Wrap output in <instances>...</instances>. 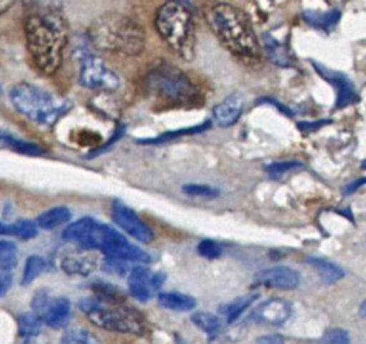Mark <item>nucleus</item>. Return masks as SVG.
Segmentation results:
<instances>
[{"label":"nucleus","mask_w":366,"mask_h":344,"mask_svg":"<svg viewBox=\"0 0 366 344\" xmlns=\"http://www.w3.org/2000/svg\"><path fill=\"white\" fill-rule=\"evenodd\" d=\"M172 1H176V3H180V4H183V6H190V0H172Z\"/></svg>","instance_id":"nucleus-44"},{"label":"nucleus","mask_w":366,"mask_h":344,"mask_svg":"<svg viewBox=\"0 0 366 344\" xmlns=\"http://www.w3.org/2000/svg\"><path fill=\"white\" fill-rule=\"evenodd\" d=\"M166 280V275L162 273H152L149 268L143 265H136L129 271L127 285L130 294L140 300L147 301L157 291Z\"/></svg>","instance_id":"nucleus-11"},{"label":"nucleus","mask_w":366,"mask_h":344,"mask_svg":"<svg viewBox=\"0 0 366 344\" xmlns=\"http://www.w3.org/2000/svg\"><path fill=\"white\" fill-rule=\"evenodd\" d=\"M197 253L204 257V258H209V260H214V258H219L223 253L222 250V246L214 241V240H209V238H204L202 240L199 244H197Z\"/></svg>","instance_id":"nucleus-34"},{"label":"nucleus","mask_w":366,"mask_h":344,"mask_svg":"<svg viewBox=\"0 0 366 344\" xmlns=\"http://www.w3.org/2000/svg\"><path fill=\"white\" fill-rule=\"evenodd\" d=\"M303 164L297 160H285V161H274L269 166H266V171L272 176H280V174H286L289 171L302 168Z\"/></svg>","instance_id":"nucleus-35"},{"label":"nucleus","mask_w":366,"mask_h":344,"mask_svg":"<svg viewBox=\"0 0 366 344\" xmlns=\"http://www.w3.org/2000/svg\"><path fill=\"white\" fill-rule=\"evenodd\" d=\"M13 236L21 240H30L37 236V224L31 220H19L13 223Z\"/></svg>","instance_id":"nucleus-33"},{"label":"nucleus","mask_w":366,"mask_h":344,"mask_svg":"<svg viewBox=\"0 0 366 344\" xmlns=\"http://www.w3.org/2000/svg\"><path fill=\"white\" fill-rule=\"evenodd\" d=\"M9 98L21 116L43 127L56 124L71 108L67 98L54 96L27 81L14 84L9 91Z\"/></svg>","instance_id":"nucleus-4"},{"label":"nucleus","mask_w":366,"mask_h":344,"mask_svg":"<svg viewBox=\"0 0 366 344\" xmlns=\"http://www.w3.org/2000/svg\"><path fill=\"white\" fill-rule=\"evenodd\" d=\"M307 263L313 268L317 270V273H319V275H320V278L325 284H333V283L339 281L340 278H343V275H345L343 270L339 265H336V264H333V263H330L325 258L309 257Z\"/></svg>","instance_id":"nucleus-20"},{"label":"nucleus","mask_w":366,"mask_h":344,"mask_svg":"<svg viewBox=\"0 0 366 344\" xmlns=\"http://www.w3.org/2000/svg\"><path fill=\"white\" fill-rule=\"evenodd\" d=\"M340 11L339 10H330V11H305L303 19L316 29L322 30H330L335 27L339 21Z\"/></svg>","instance_id":"nucleus-23"},{"label":"nucleus","mask_w":366,"mask_h":344,"mask_svg":"<svg viewBox=\"0 0 366 344\" xmlns=\"http://www.w3.org/2000/svg\"><path fill=\"white\" fill-rule=\"evenodd\" d=\"M70 217H71V213L67 207L57 206V207H51V208L43 211L36 218V224L41 230H53V228L67 223L70 220Z\"/></svg>","instance_id":"nucleus-18"},{"label":"nucleus","mask_w":366,"mask_h":344,"mask_svg":"<svg viewBox=\"0 0 366 344\" xmlns=\"http://www.w3.org/2000/svg\"><path fill=\"white\" fill-rule=\"evenodd\" d=\"M46 268V261L40 256H30L26 260L23 275H21V284L27 285L30 284L34 278L39 277V274Z\"/></svg>","instance_id":"nucleus-28"},{"label":"nucleus","mask_w":366,"mask_h":344,"mask_svg":"<svg viewBox=\"0 0 366 344\" xmlns=\"http://www.w3.org/2000/svg\"><path fill=\"white\" fill-rule=\"evenodd\" d=\"M206 20L219 41L234 57L250 66L260 63L262 49L249 17L240 9L219 3L209 9Z\"/></svg>","instance_id":"nucleus-2"},{"label":"nucleus","mask_w":366,"mask_h":344,"mask_svg":"<svg viewBox=\"0 0 366 344\" xmlns=\"http://www.w3.org/2000/svg\"><path fill=\"white\" fill-rule=\"evenodd\" d=\"M310 63H312L315 71L335 88L336 108H343V107L352 106L359 100L356 88H355L352 80L346 74L332 70V69H327L319 63H313V61H310Z\"/></svg>","instance_id":"nucleus-12"},{"label":"nucleus","mask_w":366,"mask_h":344,"mask_svg":"<svg viewBox=\"0 0 366 344\" xmlns=\"http://www.w3.org/2000/svg\"><path fill=\"white\" fill-rule=\"evenodd\" d=\"M127 261L123 260H117V258H112V257H106L103 268L109 273H116V274H124L127 271Z\"/></svg>","instance_id":"nucleus-37"},{"label":"nucleus","mask_w":366,"mask_h":344,"mask_svg":"<svg viewBox=\"0 0 366 344\" xmlns=\"http://www.w3.org/2000/svg\"><path fill=\"white\" fill-rule=\"evenodd\" d=\"M209 126H210V121H204V123L200 124V126H193V127H184V128H179V130H172V131L163 133V134H160V136H157V137H150V138L139 140V143H142V144H160V143H164V141H169V140L179 138V137L186 136V134H196V133H200V131L206 130Z\"/></svg>","instance_id":"nucleus-25"},{"label":"nucleus","mask_w":366,"mask_h":344,"mask_svg":"<svg viewBox=\"0 0 366 344\" xmlns=\"http://www.w3.org/2000/svg\"><path fill=\"white\" fill-rule=\"evenodd\" d=\"M14 3H16V0H0V16L7 13L13 7Z\"/></svg>","instance_id":"nucleus-41"},{"label":"nucleus","mask_w":366,"mask_h":344,"mask_svg":"<svg viewBox=\"0 0 366 344\" xmlns=\"http://www.w3.org/2000/svg\"><path fill=\"white\" fill-rule=\"evenodd\" d=\"M17 247L11 241H0V270L10 271L17 265Z\"/></svg>","instance_id":"nucleus-29"},{"label":"nucleus","mask_w":366,"mask_h":344,"mask_svg":"<svg viewBox=\"0 0 366 344\" xmlns=\"http://www.w3.org/2000/svg\"><path fill=\"white\" fill-rule=\"evenodd\" d=\"M93 291H94V298H97L100 301L116 303V304L123 303V294L116 287H113L107 283L93 284Z\"/></svg>","instance_id":"nucleus-30"},{"label":"nucleus","mask_w":366,"mask_h":344,"mask_svg":"<svg viewBox=\"0 0 366 344\" xmlns=\"http://www.w3.org/2000/svg\"><path fill=\"white\" fill-rule=\"evenodd\" d=\"M144 84L149 93L174 103L194 101L199 96V90L189 76L179 67L167 63L153 67L147 73Z\"/></svg>","instance_id":"nucleus-7"},{"label":"nucleus","mask_w":366,"mask_h":344,"mask_svg":"<svg viewBox=\"0 0 366 344\" xmlns=\"http://www.w3.org/2000/svg\"><path fill=\"white\" fill-rule=\"evenodd\" d=\"M74 51L79 61V83L83 87L97 91H113L119 87V76L89 46H76Z\"/></svg>","instance_id":"nucleus-8"},{"label":"nucleus","mask_w":366,"mask_h":344,"mask_svg":"<svg viewBox=\"0 0 366 344\" xmlns=\"http://www.w3.org/2000/svg\"><path fill=\"white\" fill-rule=\"evenodd\" d=\"M81 311L99 328L122 333V334H142L143 318L133 308L116 303H104L97 298H84L79 303Z\"/></svg>","instance_id":"nucleus-6"},{"label":"nucleus","mask_w":366,"mask_h":344,"mask_svg":"<svg viewBox=\"0 0 366 344\" xmlns=\"http://www.w3.org/2000/svg\"><path fill=\"white\" fill-rule=\"evenodd\" d=\"M89 43L102 51L137 56L143 51L146 34L142 26L122 13H104L94 19L87 29Z\"/></svg>","instance_id":"nucleus-3"},{"label":"nucleus","mask_w":366,"mask_h":344,"mask_svg":"<svg viewBox=\"0 0 366 344\" xmlns=\"http://www.w3.org/2000/svg\"><path fill=\"white\" fill-rule=\"evenodd\" d=\"M190 320L199 330H202L203 333H206L209 335L217 334L222 328L220 318L217 315L212 314V313H207V311H196V313L192 314Z\"/></svg>","instance_id":"nucleus-24"},{"label":"nucleus","mask_w":366,"mask_h":344,"mask_svg":"<svg viewBox=\"0 0 366 344\" xmlns=\"http://www.w3.org/2000/svg\"><path fill=\"white\" fill-rule=\"evenodd\" d=\"M99 250L106 256L123 261L133 263H150V256L140 247L132 244L123 234L106 224L104 234Z\"/></svg>","instance_id":"nucleus-9"},{"label":"nucleus","mask_w":366,"mask_h":344,"mask_svg":"<svg viewBox=\"0 0 366 344\" xmlns=\"http://www.w3.org/2000/svg\"><path fill=\"white\" fill-rule=\"evenodd\" d=\"M263 49L266 50L269 60L276 66H282V67L290 66V54L287 49L273 36L270 34L263 36Z\"/></svg>","instance_id":"nucleus-19"},{"label":"nucleus","mask_w":366,"mask_h":344,"mask_svg":"<svg viewBox=\"0 0 366 344\" xmlns=\"http://www.w3.org/2000/svg\"><path fill=\"white\" fill-rule=\"evenodd\" d=\"M24 40L34 67L44 76L54 74L63 63L69 41L61 9L31 10L24 20Z\"/></svg>","instance_id":"nucleus-1"},{"label":"nucleus","mask_w":366,"mask_h":344,"mask_svg":"<svg viewBox=\"0 0 366 344\" xmlns=\"http://www.w3.org/2000/svg\"><path fill=\"white\" fill-rule=\"evenodd\" d=\"M61 344H100L94 335L84 330H69L61 338Z\"/></svg>","instance_id":"nucleus-32"},{"label":"nucleus","mask_w":366,"mask_h":344,"mask_svg":"<svg viewBox=\"0 0 366 344\" xmlns=\"http://www.w3.org/2000/svg\"><path fill=\"white\" fill-rule=\"evenodd\" d=\"M112 218L113 221L124 230L129 236L142 243H150L154 238L152 228L140 220V217L126 204L116 200L112 207Z\"/></svg>","instance_id":"nucleus-10"},{"label":"nucleus","mask_w":366,"mask_h":344,"mask_svg":"<svg viewBox=\"0 0 366 344\" xmlns=\"http://www.w3.org/2000/svg\"><path fill=\"white\" fill-rule=\"evenodd\" d=\"M41 317L39 314L33 313H24L19 317V333L24 338L34 337L40 333L41 327Z\"/></svg>","instance_id":"nucleus-26"},{"label":"nucleus","mask_w":366,"mask_h":344,"mask_svg":"<svg viewBox=\"0 0 366 344\" xmlns=\"http://www.w3.org/2000/svg\"><path fill=\"white\" fill-rule=\"evenodd\" d=\"M292 315V305L283 298H270L263 301L253 311V320L266 325H283Z\"/></svg>","instance_id":"nucleus-13"},{"label":"nucleus","mask_w":366,"mask_h":344,"mask_svg":"<svg viewBox=\"0 0 366 344\" xmlns=\"http://www.w3.org/2000/svg\"><path fill=\"white\" fill-rule=\"evenodd\" d=\"M182 191L186 196H192V197L212 198V197H217L219 196V190L216 187H212V186H207V184H196V183L184 184L182 187Z\"/></svg>","instance_id":"nucleus-31"},{"label":"nucleus","mask_w":366,"mask_h":344,"mask_svg":"<svg viewBox=\"0 0 366 344\" xmlns=\"http://www.w3.org/2000/svg\"><path fill=\"white\" fill-rule=\"evenodd\" d=\"M0 141L4 143L6 146L11 147L14 151L17 153H21V154H27V156H40L44 153V150L34 144V143H30V141H24V140H20V138H16V137H10V136H3L0 134Z\"/></svg>","instance_id":"nucleus-27"},{"label":"nucleus","mask_w":366,"mask_h":344,"mask_svg":"<svg viewBox=\"0 0 366 344\" xmlns=\"http://www.w3.org/2000/svg\"><path fill=\"white\" fill-rule=\"evenodd\" d=\"M154 27L163 41L182 59L193 60L194 57V23L186 6L167 1L156 13Z\"/></svg>","instance_id":"nucleus-5"},{"label":"nucleus","mask_w":366,"mask_h":344,"mask_svg":"<svg viewBox=\"0 0 366 344\" xmlns=\"http://www.w3.org/2000/svg\"><path fill=\"white\" fill-rule=\"evenodd\" d=\"M350 338L346 330L343 328H329L323 333L320 344H349Z\"/></svg>","instance_id":"nucleus-36"},{"label":"nucleus","mask_w":366,"mask_h":344,"mask_svg":"<svg viewBox=\"0 0 366 344\" xmlns=\"http://www.w3.org/2000/svg\"><path fill=\"white\" fill-rule=\"evenodd\" d=\"M41 318L51 328L64 327L70 318V301L64 297L50 300L41 314Z\"/></svg>","instance_id":"nucleus-16"},{"label":"nucleus","mask_w":366,"mask_h":344,"mask_svg":"<svg viewBox=\"0 0 366 344\" xmlns=\"http://www.w3.org/2000/svg\"><path fill=\"white\" fill-rule=\"evenodd\" d=\"M60 267L66 274L87 275L94 268V260L87 256H64Z\"/></svg>","instance_id":"nucleus-21"},{"label":"nucleus","mask_w":366,"mask_h":344,"mask_svg":"<svg viewBox=\"0 0 366 344\" xmlns=\"http://www.w3.org/2000/svg\"><path fill=\"white\" fill-rule=\"evenodd\" d=\"M11 285V277L7 274V271L0 273V297L10 288Z\"/></svg>","instance_id":"nucleus-39"},{"label":"nucleus","mask_w":366,"mask_h":344,"mask_svg":"<svg viewBox=\"0 0 366 344\" xmlns=\"http://www.w3.org/2000/svg\"><path fill=\"white\" fill-rule=\"evenodd\" d=\"M157 303L160 307L172 311H189L196 307V300L192 295L176 291L160 293L157 295Z\"/></svg>","instance_id":"nucleus-17"},{"label":"nucleus","mask_w":366,"mask_h":344,"mask_svg":"<svg viewBox=\"0 0 366 344\" xmlns=\"http://www.w3.org/2000/svg\"><path fill=\"white\" fill-rule=\"evenodd\" d=\"M365 184H366V177H362L360 180H356V181H353L352 184H349V186L345 188V194H350V193L356 191L359 187H362V186H365Z\"/></svg>","instance_id":"nucleus-40"},{"label":"nucleus","mask_w":366,"mask_h":344,"mask_svg":"<svg viewBox=\"0 0 366 344\" xmlns=\"http://www.w3.org/2000/svg\"><path fill=\"white\" fill-rule=\"evenodd\" d=\"M243 111V98L233 93L213 107V120L220 127H230L240 118Z\"/></svg>","instance_id":"nucleus-15"},{"label":"nucleus","mask_w":366,"mask_h":344,"mask_svg":"<svg viewBox=\"0 0 366 344\" xmlns=\"http://www.w3.org/2000/svg\"><path fill=\"white\" fill-rule=\"evenodd\" d=\"M257 283L270 287V288H280V290H293L300 283V275L296 270L286 267V265H276L260 270L256 273Z\"/></svg>","instance_id":"nucleus-14"},{"label":"nucleus","mask_w":366,"mask_h":344,"mask_svg":"<svg viewBox=\"0 0 366 344\" xmlns=\"http://www.w3.org/2000/svg\"><path fill=\"white\" fill-rule=\"evenodd\" d=\"M0 236H13V224H4L0 221Z\"/></svg>","instance_id":"nucleus-42"},{"label":"nucleus","mask_w":366,"mask_h":344,"mask_svg":"<svg viewBox=\"0 0 366 344\" xmlns=\"http://www.w3.org/2000/svg\"><path fill=\"white\" fill-rule=\"evenodd\" d=\"M359 314H360L363 318H366V300L360 304V307H359Z\"/></svg>","instance_id":"nucleus-43"},{"label":"nucleus","mask_w":366,"mask_h":344,"mask_svg":"<svg viewBox=\"0 0 366 344\" xmlns=\"http://www.w3.org/2000/svg\"><path fill=\"white\" fill-rule=\"evenodd\" d=\"M257 297H259L257 294H247V295L237 297V298H234L233 301H230V303L222 305V307H220V313L224 315L226 323H227V324L234 323V321L239 318V315L256 301Z\"/></svg>","instance_id":"nucleus-22"},{"label":"nucleus","mask_w":366,"mask_h":344,"mask_svg":"<svg viewBox=\"0 0 366 344\" xmlns=\"http://www.w3.org/2000/svg\"><path fill=\"white\" fill-rule=\"evenodd\" d=\"M256 344H285V338L280 334H266L257 337Z\"/></svg>","instance_id":"nucleus-38"}]
</instances>
